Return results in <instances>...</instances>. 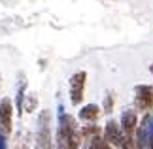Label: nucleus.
<instances>
[{
  "label": "nucleus",
  "mask_w": 153,
  "mask_h": 149,
  "mask_svg": "<svg viewBox=\"0 0 153 149\" xmlns=\"http://www.w3.org/2000/svg\"><path fill=\"white\" fill-rule=\"evenodd\" d=\"M78 125H76L74 117L62 115L61 117V127H59V147L61 149H78L81 142Z\"/></svg>",
  "instance_id": "1"
},
{
  "label": "nucleus",
  "mask_w": 153,
  "mask_h": 149,
  "mask_svg": "<svg viewBox=\"0 0 153 149\" xmlns=\"http://www.w3.org/2000/svg\"><path fill=\"white\" fill-rule=\"evenodd\" d=\"M36 149H51V136H49V113L44 111L40 117V130L36 138Z\"/></svg>",
  "instance_id": "2"
},
{
  "label": "nucleus",
  "mask_w": 153,
  "mask_h": 149,
  "mask_svg": "<svg viewBox=\"0 0 153 149\" xmlns=\"http://www.w3.org/2000/svg\"><path fill=\"white\" fill-rule=\"evenodd\" d=\"M83 87H85V72H78L70 79V96L72 104H79L83 98Z\"/></svg>",
  "instance_id": "3"
},
{
  "label": "nucleus",
  "mask_w": 153,
  "mask_h": 149,
  "mask_svg": "<svg viewBox=\"0 0 153 149\" xmlns=\"http://www.w3.org/2000/svg\"><path fill=\"white\" fill-rule=\"evenodd\" d=\"M0 130L4 136L11 132V102L8 98L0 102Z\"/></svg>",
  "instance_id": "4"
},
{
  "label": "nucleus",
  "mask_w": 153,
  "mask_h": 149,
  "mask_svg": "<svg viewBox=\"0 0 153 149\" xmlns=\"http://www.w3.org/2000/svg\"><path fill=\"white\" fill-rule=\"evenodd\" d=\"M153 104V91L149 87H138L136 89V106L140 110H149Z\"/></svg>",
  "instance_id": "5"
},
{
  "label": "nucleus",
  "mask_w": 153,
  "mask_h": 149,
  "mask_svg": "<svg viewBox=\"0 0 153 149\" xmlns=\"http://www.w3.org/2000/svg\"><path fill=\"white\" fill-rule=\"evenodd\" d=\"M106 138H108V142H110V144H114L115 147H121L123 145V136L119 132V127H117L114 121H110L108 127H106Z\"/></svg>",
  "instance_id": "6"
},
{
  "label": "nucleus",
  "mask_w": 153,
  "mask_h": 149,
  "mask_svg": "<svg viewBox=\"0 0 153 149\" xmlns=\"http://www.w3.org/2000/svg\"><path fill=\"white\" fill-rule=\"evenodd\" d=\"M121 125H123V134L134 136V128H136V113L134 111H125L123 117H121Z\"/></svg>",
  "instance_id": "7"
},
{
  "label": "nucleus",
  "mask_w": 153,
  "mask_h": 149,
  "mask_svg": "<svg viewBox=\"0 0 153 149\" xmlns=\"http://www.w3.org/2000/svg\"><path fill=\"white\" fill-rule=\"evenodd\" d=\"M79 117H81V119H85V121H93V119H97V117H98V108H97L95 104L85 106V108L81 110Z\"/></svg>",
  "instance_id": "8"
},
{
  "label": "nucleus",
  "mask_w": 153,
  "mask_h": 149,
  "mask_svg": "<svg viewBox=\"0 0 153 149\" xmlns=\"http://www.w3.org/2000/svg\"><path fill=\"white\" fill-rule=\"evenodd\" d=\"M28 140H30V136L28 134H23L17 138V142L13 144V149H27L28 147Z\"/></svg>",
  "instance_id": "9"
},
{
  "label": "nucleus",
  "mask_w": 153,
  "mask_h": 149,
  "mask_svg": "<svg viewBox=\"0 0 153 149\" xmlns=\"http://www.w3.org/2000/svg\"><path fill=\"white\" fill-rule=\"evenodd\" d=\"M34 106H36V96H28V102H27V111H32Z\"/></svg>",
  "instance_id": "10"
},
{
  "label": "nucleus",
  "mask_w": 153,
  "mask_h": 149,
  "mask_svg": "<svg viewBox=\"0 0 153 149\" xmlns=\"http://www.w3.org/2000/svg\"><path fill=\"white\" fill-rule=\"evenodd\" d=\"M111 106H114V100H111V96H106V106H104V110H106V111H110V110H111Z\"/></svg>",
  "instance_id": "11"
},
{
  "label": "nucleus",
  "mask_w": 153,
  "mask_h": 149,
  "mask_svg": "<svg viewBox=\"0 0 153 149\" xmlns=\"http://www.w3.org/2000/svg\"><path fill=\"white\" fill-rule=\"evenodd\" d=\"M149 149H153V138H151V142H149Z\"/></svg>",
  "instance_id": "12"
},
{
  "label": "nucleus",
  "mask_w": 153,
  "mask_h": 149,
  "mask_svg": "<svg viewBox=\"0 0 153 149\" xmlns=\"http://www.w3.org/2000/svg\"><path fill=\"white\" fill-rule=\"evenodd\" d=\"M149 70H151V74H153V66H149Z\"/></svg>",
  "instance_id": "13"
}]
</instances>
